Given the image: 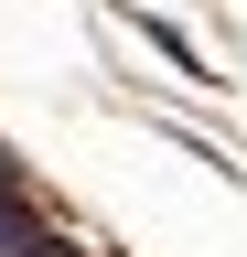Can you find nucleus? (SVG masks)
Wrapping results in <instances>:
<instances>
[{
	"instance_id": "f257e3e1",
	"label": "nucleus",
	"mask_w": 247,
	"mask_h": 257,
	"mask_svg": "<svg viewBox=\"0 0 247 257\" xmlns=\"http://www.w3.org/2000/svg\"><path fill=\"white\" fill-rule=\"evenodd\" d=\"M0 257H75V246L33 214V193H22V182H0Z\"/></svg>"
},
{
	"instance_id": "f03ea898",
	"label": "nucleus",
	"mask_w": 247,
	"mask_h": 257,
	"mask_svg": "<svg viewBox=\"0 0 247 257\" xmlns=\"http://www.w3.org/2000/svg\"><path fill=\"white\" fill-rule=\"evenodd\" d=\"M140 43L161 54V64H183V75H204V54H194V32H172V22H150V11H140Z\"/></svg>"
}]
</instances>
